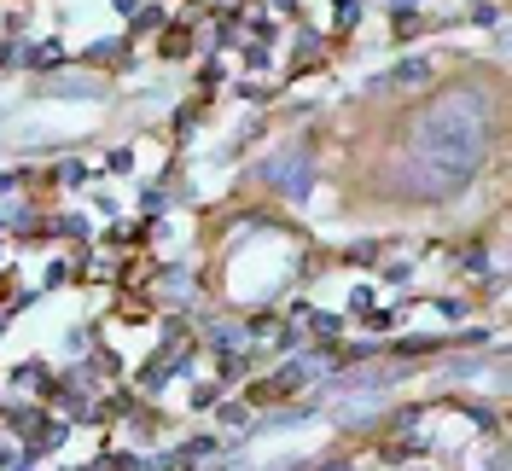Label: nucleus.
Segmentation results:
<instances>
[{"mask_svg": "<svg viewBox=\"0 0 512 471\" xmlns=\"http://www.w3.org/2000/svg\"><path fill=\"white\" fill-rule=\"evenodd\" d=\"M489 152V105L478 94H443L408 134V181L425 198H448L478 175Z\"/></svg>", "mask_w": 512, "mask_h": 471, "instance_id": "1", "label": "nucleus"}, {"mask_svg": "<svg viewBox=\"0 0 512 471\" xmlns=\"http://www.w3.org/2000/svg\"><path fill=\"white\" fill-rule=\"evenodd\" d=\"M431 76V59H408V64H396L390 76H384V88H414V82H425Z\"/></svg>", "mask_w": 512, "mask_h": 471, "instance_id": "2", "label": "nucleus"}]
</instances>
